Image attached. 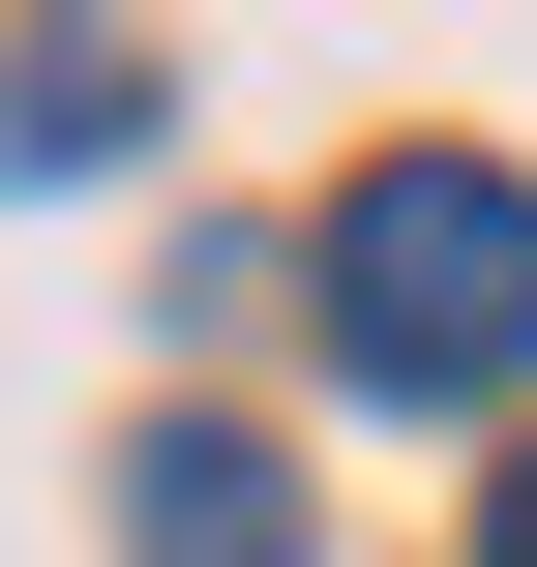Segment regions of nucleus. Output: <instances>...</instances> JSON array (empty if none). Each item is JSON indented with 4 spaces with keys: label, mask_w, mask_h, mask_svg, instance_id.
I'll return each mask as SVG.
<instances>
[{
    "label": "nucleus",
    "mask_w": 537,
    "mask_h": 567,
    "mask_svg": "<svg viewBox=\"0 0 537 567\" xmlns=\"http://www.w3.org/2000/svg\"><path fill=\"white\" fill-rule=\"evenodd\" d=\"M120 567H299V478H269L239 419H149V449H120Z\"/></svg>",
    "instance_id": "nucleus-2"
},
{
    "label": "nucleus",
    "mask_w": 537,
    "mask_h": 567,
    "mask_svg": "<svg viewBox=\"0 0 537 567\" xmlns=\"http://www.w3.org/2000/svg\"><path fill=\"white\" fill-rule=\"evenodd\" d=\"M478 567H537V449H508V508H478Z\"/></svg>",
    "instance_id": "nucleus-4"
},
{
    "label": "nucleus",
    "mask_w": 537,
    "mask_h": 567,
    "mask_svg": "<svg viewBox=\"0 0 537 567\" xmlns=\"http://www.w3.org/2000/svg\"><path fill=\"white\" fill-rule=\"evenodd\" d=\"M329 359H359L389 419L537 389V179L508 150H359V179H329Z\"/></svg>",
    "instance_id": "nucleus-1"
},
{
    "label": "nucleus",
    "mask_w": 537,
    "mask_h": 567,
    "mask_svg": "<svg viewBox=\"0 0 537 567\" xmlns=\"http://www.w3.org/2000/svg\"><path fill=\"white\" fill-rule=\"evenodd\" d=\"M149 120H179V90H149V30H30V60H0V179H120Z\"/></svg>",
    "instance_id": "nucleus-3"
}]
</instances>
